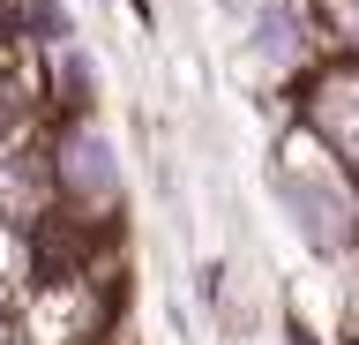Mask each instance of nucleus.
I'll list each match as a JSON object with an SVG mask.
<instances>
[{
	"instance_id": "obj_1",
	"label": "nucleus",
	"mask_w": 359,
	"mask_h": 345,
	"mask_svg": "<svg viewBox=\"0 0 359 345\" xmlns=\"http://www.w3.org/2000/svg\"><path fill=\"white\" fill-rule=\"evenodd\" d=\"M262 53H292V15H269L262 23Z\"/></svg>"
},
{
	"instance_id": "obj_2",
	"label": "nucleus",
	"mask_w": 359,
	"mask_h": 345,
	"mask_svg": "<svg viewBox=\"0 0 359 345\" xmlns=\"http://www.w3.org/2000/svg\"><path fill=\"white\" fill-rule=\"evenodd\" d=\"M344 23H352V30H359V0H344Z\"/></svg>"
}]
</instances>
